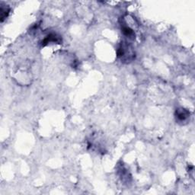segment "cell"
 Instances as JSON below:
<instances>
[{
  "label": "cell",
  "mask_w": 195,
  "mask_h": 195,
  "mask_svg": "<svg viewBox=\"0 0 195 195\" xmlns=\"http://www.w3.org/2000/svg\"><path fill=\"white\" fill-rule=\"evenodd\" d=\"M190 113L184 108H180L176 111V118L180 121H184L189 117Z\"/></svg>",
  "instance_id": "1"
},
{
  "label": "cell",
  "mask_w": 195,
  "mask_h": 195,
  "mask_svg": "<svg viewBox=\"0 0 195 195\" xmlns=\"http://www.w3.org/2000/svg\"><path fill=\"white\" fill-rule=\"evenodd\" d=\"M50 42H60V39L54 34H50L42 41V45L45 46Z\"/></svg>",
  "instance_id": "2"
},
{
  "label": "cell",
  "mask_w": 195,
  "mask_h": 195,
  "mask_svg": "<svg viewBox=\"0 0 195 195\" xmlns=\"http://www.w3.org/2000/svg\"><path fill=\"white\" fill-rule=\"evenodd\" d=\"M122 31H123V34L125 35V36L128 37V38H131V37L134 36V32H133V30L129 28V27H123V29H122Z\"/></svg>",
  "instance_id": "3"
},
{
  "label": "cell",
  "mask_w": 195,
  "mask_h": 195,
  "mask_svg": "<svg viewBox=\"0 0 195 195\" xmlns=\"http://www.w3.org/2000/svg\"><path fill=\"white\" fill-rule=\"evenodd\" d=\"M0 12H1V21H3L4 19L6 18V17H7L9 13V9H8V7H4L2 5Z\"/></svg>",
  "instance_id": "4"
}]
</instances>
